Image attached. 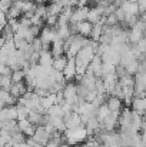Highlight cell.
Here are the masks:
<instances>
[{"instance_id": "24", "label": "cell", "mask_w": 146, "mask_h": 147, "mask_svg": "<svg viewBox=\"0 0 146 147\" xmlns=\"http://www.w3.org/2000/svg\"><path fill=\"white\" fill-rule=\"evenodd\" d=\"M36 1V4H46L49 0H35Z\"/></svg>"}, {"instance_id": "3", "label": "cell", "mask_w": 146, "mask_h": 147, "mask_svg": "<svg viewBox=\"0 0 146 147\" xmlns=\"http://www.w3.org/2000/svg\"><path fill=\"white\" fill-rule=\"evenodd\" d=\"M65 119V123H66V129L67 130H73V129H77V127H82L85 126L83 121H82V116L79 113H72V114H67L63 117Z\"/></svg>"}, {"instance_id": "7", "label": "cell", "mask_w": 146, "mask_h": 147, "mask_svg": "<svg viewBox=\"0 0 146 147\" xmlns=\"http://www.w3.org/2000/svg\"><path fill=\"white\" fill-rule=\"evenodd\" d=\"M63 94L67 103H73V100L77 97V84L76 83H67L66 89L63 90Z\"/></svg>"}, {"instance_id": "14", "label": "cell", "mask_w": 146, "mask_h": 147, "mask_svg": "<svg viewBox=\"0 0 146 147\" xmlns=\"http://www.w3.org/2000/svg\"><path fill=\"white\" fill-rule=\"evenodd\" d=\"M77 30H79L80 36H85V37L90 39V34H92V30H93V24L90 22H88V20L80 22V23H77Z\"/></svg>"}, {"instance_id": "4", "label": "cell", "mask_w": 146, "mask_h": 147, "mask_svg": "<svg viewBox=\"0 0 146 147\" xmlns=\"http://www.w3.org/2000/svg\"><path fill=\"white\" fill-rule=\"evenodd\" d=\"M120 113L122 111H112L105 120H103V127H105V130H107V131H113L115 129H116V126L119 124V117H120Z\"/></svg>"}, {"instance_id": "8", "label": "cell", "mask_w": 146, "mask_h": 147, "mask_svg": "<svg viewBox=\"0 0 146 147\" xmlns=\"http://www.w3.org/2000/svg\"><path fill=\"white\" fill-rule=\"evenodd\" d=\"M63 74L66 77V80H73L76 76H77V67H76V61L75 59H69V63L66 66V69L63 70Z\"/></svg>"}, {"instance_id": "23", "label": "cell", "mask_w": 146, "mask_h": 147, "mask_svg": "<svg viewBox=\"0 0 146 147\" xmlns=\"http://www.w3.org/2000/svg\"><path fill=\"white\" fill-rule=\"evenodd\" d=\"M0 73H1V76H12L13 70H12L9 66H6V64H1V66H0Z\"/></svg>"}, {"instance_id": "6", "label": "cell", "mask_w": 146, "mask_h": 147, "mask_svg": "<svg viewBox=\"0 0 146 147\" xmlns=\"http://www.w3.org/2000/svg\"><path fill=\"white\" fill-rule=\"evenodd\" d=\"M0 120H17V106H7L3 107L0 111Z\"/></svg>"}, {"instance_id": "13", "label": "cell", "mask_w": 146, "mask_h": 147, "mask_svg": "<svg viewBox=\"0 0 146 147\" xmlns=\"http://www.w3.org/2000/svg\"><path fill=\"white\" fill-rule=\"evenodd\" d=\"M10 93L17 98L23 97V96L27 93V84H26V82H23V83H14V84L12 86Z\"/></svg>"}, {"instance_id": "10", "label": "cell", "mask_w": 146, "mask_h": 147, "mask_svg": "<svg viewBox=\"0 0 146 147\" xmlns=\"http://www.w3.org/2000/svg\"><path fill=\"white\" fill-rule=\"evenodd\" d=\"M53 61H54V57L52 54L50 50H43L40 51V59H39V64L42 67H53Z\"/></svg>"}, {"instance_id": "2", "label": "cell", "mask_w": 146, "mask_h": 147, "mask_svg": "<svg viewBox=\"0 0 146 147\" xmlns=\"http://www.w3.org/2000/svg\"><path fill=\"white\" fill-rule=\"evenodd\" d=\"M50 139H52V136L49 134V131L46 130L45 126L36 127V131H35V136H33V140H35L36 143H39L40 146L46 147L48 143L50 142Z\"/></svg>"}, {"instance_id": "5", "label": "cell", "mask_w": 146, "mask_h": 147, "mask_svg": "<svg viewBox=\"0 0 146 147\" xmlns=\"http://www.w3.org/2000/svg\"><path fill=\"white\" fill-rule=\"evenodd\" d=\"M120 9L128 14V16H138L141 14V7L138 3H133L130 0H122V4H120Z\"/></svg>"}, {"instance_id": "9", "label": "cell", "mask_w": 146, "mask_h": 147, "mask_svg": "<svg viewBox=\"0 0 146 147\" xmlns=\"http://www.w3.org/2000/svg\"><path fill=\"white\" fill-rule=\"evenodd\" d=\"M19 130L22 133H24L27 137H33L35 136V131H36V126H33L29 121V119H26V120H20L19 121Z\"/></svg>"}, {"instance_id": "17", "label": "cell", "mask_w": 146, "mask_h": 147, "mask_svg": "<svg viewBox=\"0 0 146 147\" xmlns=\"http://www.w3.org/2000/svg\"><path fill=\"white\" fill-rule=\"evenodd\" d=\"M29 116H30V110L26 106L17 103V121L26 120V119H29Z\"/></svg>"}, {"instance_id": "21", "label": "cell", "mask_w": 146, "mask_h": 147, "mask_svg": "<svg viewBox=\"0 0 146 147\" xmlns=\"http://www.w3.org/2000/svg\"><path fill=\"white\" fill-rule=\"evenodd\" d=\"M48 114L52 117H63V110L60 104H54L53 107H50L48 110Z\"/></svg>"}, {"instance_id": "19", "label": "cell", "mask_w": 146, "mask_h": 147, "mask_svg": "<svg viewBox=\"0 0 146 147\" xmlns=\"http://www.w3.org/2000/svg\"><path fill=\"white\" fill-rule=\"evenodd\" d=\"M13 84H14V83H13V80H12V76H1V79H0V86H1V90L10 92Z\"/></svg>"}, {"instance_id": "11", "label": "cell", "mask_w": 146, "mask_h": 147, "mask_svg": "<svg viewBox=\"0 0 146 147\" xmlns=\"http://www.w3.org/2000/svg\"><path fill=\"white\" fill-rule=\"evenodd\" d=\"M106 106L110 109V111H122L123 110V100L115 96H109Z\"/></svg>"}, {"instance_id": "18", "label": "cell", "mask_w": 146, "mask_h": 147, "mask_svg": "<svg viewBox=\"0 0 146 147\" xmlns=\"http://www.w3.org/2000/svg\"><path fill=\"white\" fill-rule=\"evenodd\" d=\"M12 80H13V83H23L26 80V71H24V69H22V70H13Z\"/></svg>"}, {"instance_id": "22", "label": "cell", "mask_w": 146, "mask_h": 147, "mask_svg": "<svg viewBox=\"0 0 146 147\" xmlns=\"http://www.w3.org/2000/svg\"><path fill=\"white\" fill-rule=\"evenodd\" d=\"M10 97V92H6V90H1L0 92V101H1V107L6 106V101Z\"/></svg>"}, {"instance_id": "16", "label": "cell", "mask_w": 146, "mask_h": 147, "mask_svg": "<svg viewBox=\"0 0 146 147\" xmlns=\"http://www.w3.org/2000/svg\"><path fill=\"white\" fill-rule=\"evenodd\" d=\"M1 130L3 131H7V133H13L16 130H19V121L17 120H6V121H1Z\"/></svg>"}, {"instance_id": "26", "label": "cell", "mask_w": 146, "mask_h": 147, "mask_svg": "<svg viewBox=\"0 0 146 147\" xmlns=\"http://www.w3.org/2000/svg\"><path fill=\"white\" fill-rule=\"evenodd\" d=\"M145 119H146V114H145Z\"/></svg>"}, {"instance_id": "1", "label": "cell", "mask_w": 146, "mask_h": 147, "mask_svg": "<svg viewBox=\"0 0 146 147\" xmlns=\"http://www.w3.org/2000/svg\"><path fill=\"white\" fill-rule=\"evenodd\" d=\"M63 136H65V143L72 147L76 146L77 143H80V142H83V140H86L89 137L88 130H86L85 126L77 127V129H73V130H66L63 133Z\"/></svg>"}, {"instance_id": "15", "label": "cell", "mask_w": 146, "mask_h": 147, "mask_svg": "<svg viewBox=\"0 0 146 147\" xmlns=\"http://www.w3.org/2000/svg\"><path fill=\"white\" fill-rule=\"evenodd\" d=\"M67 63H69V57H67L66 54L59 56V57H56L54 61H53V69H54L56 71H63V70L66 69Z\"/></svg>"}, {"instance_id": "12", "label": "cell", "mask_w": 146, "mask_h": 147, "mask_svg": "<svg viewBox=\"0 0 146 147\" xmlns=\"http://www.w3.org/2000/svg\"><path fill=\"white\" fill-rule=\"evenodd\" d=\"M96 83H97L96 76H89V74H85L80 79V82H79V84H82L88 90H96Z\"/></svg>"}, {"instance_id": "25", "label": "cell", "mask_w": 146, "mask_h": 147, "mask_svg": "<svg viewBox=\"0 0 146 147\" xmlns=\"http://www.w3.org/2000/svg\"><path fill=\"white\" fill-rule=\"evenodd\" d=\"M60 147H72V146H69V144H66V143H65V144H62Z\"/></svg>"}, {"instance_id": "20", "label": "cell", "mask_w": 146, "mask_h": 147, "mask_svg": "<svg viewBox=\"0 0 146 147\" xmlns=\"http://www.w3.org/2000/svg\"><path fill=\"white\" fill-rule=\"evenodd\" d=\"M110 113H112V111H110V109H109L106 104L100 106V107L97 109V119H99V121H100V123H103V120H105Z\"/></svg>"}]
</instances>
